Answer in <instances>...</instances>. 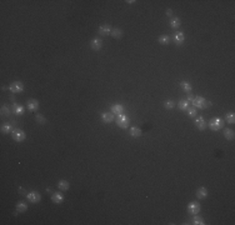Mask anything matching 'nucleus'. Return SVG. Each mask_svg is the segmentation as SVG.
<instances>
[{"instance_id":"412c9836","label":"nucleus","mask_w":235,"mask_h":225,"mask_svg":"<svg viewBox=\"0 0 235 225\" xmlns=\"http://www.w3.org/2000/svg\"><path fill=\"white\" fill-rule=\"evenodd\" d=\"M13 112L15 115H23L24 114V106L19 104H13Z\"/></svg>"},{"instance_id":"39448f33","label":"nucleus","mask_w":235,"mask_h":225,"mask_svg":"<svg viewBox=\"0 0 235 225\" xmlns=\"http://www.w3.org/2000/svg\"><path fill=\"white\" fill-rule=\"evenodd\" d=\"M9 90L14 94H20L24 91V84L21 82H13L9 85Z\"/></svg>"},{"instance_id":"2f4dec72","label":"nucleus","mask_w":235,"mask_h":225,"mask_svg":"<svg viewBox=\"0 0 235 225\" xmlns=\"http://www.w3.org/2000/svg\"><path fill=\"white\" fill-rule=\"evenodd\" d=\"M188 111V115H189L190 118H196V115H198V111H196V109L193 106V108H189L186 110Z\"/></svg>"},{"instance_id":"cd10ccee","label":"nucleus","mask_w":235,"mask_h":225,"mask_svg":"<svg viewBox=\"0 0 235 225\" xmlns=\"http://www.w3.org/2000/svg\"><path fill=\"white\" fill-rule=\"evenodd\" d=\"M234 136H235L234 130H231V129H225L224 130V138L226 140H234Z\"/></svg>"},{"instance_id":"393cba45","label":"nucleus","mask_w":235,"mask_h":225,"mask_svg":"<svg viewBox=\"0 0 235 225\" xmlns=\"http://www.w3.org/2000/svg\"><path fill=\"white\" fill-rule=\"evenodd\" d=\"M180 25H181V20H180L178 17L171 18V20H170V28H173V29H178Z\"/></svg>"},{"instance_id":"dca6fc26","label":"nucleus","mask_w":235,"mask_h":225,"mask_svg":"<svg viewBox=\"0 0 235 225\" xmlns=\"http://www.w3.org/2000/svg\"><path fill=\"white\" fill-rule=\"evenodd\" d=\"M69 188H70V184H69L68 180L61 179V180L58 181V189L60 191H66V190H69Z\"/></svg>"},{"instance_id":"9b49d317","label":"nucleus","mask_w":235,"mask_h":225,"mask_svg":"<svg viewBox=\"0 0 235 225\" xmlns=\"http://www.w3.org/2000/svg\"><path fill=\"white\" fill-rule=\"evenodd\" d=\"M26 106H28V110L31 111V112H35L38 111L39 109V101L36 99H29L26 101Z\"/></svg>"},{"instance_id":"7ed1b4c3","label":"nucleus","mask_w":235,"mask_h":225,"mask_svg":"<svg viewBox=\"0 0 235 225\" xmlns=\"http://www.w3.org/2000/svg\"><path fill=\"white\" fill-rule=\"evenodd\" d=\"M116 124L119 128H121V129H127V128L129 126L130 124V119L128 115H125V114H120L116 116Z\"/></svg>"},{"instance_id":"2eb2a0df","label":"nucleus","mask_w":235,"mask_h":225,"mask_svg":"<svg viewBox=\"0 0 235 225\" xmlns=\"http://www.w3.org/2000/svg\"><path fill=\"white\" fill-rule=\"evenodd\" d=\"M101 120H103V123H106V124L112 123L114 120V114L113 112L104 111V112H101Z\"/></svg>"},{"instance_id":"6ab92c4d","label":"nucleus","mask_w":235,"mask_h":225,"mask_svg":"<svg viewBox=\"0 0 235 225\" xmlns=\"http://www.w3.org/2000/svg\"><path fill=\"white\" fill-rule=\"evenodd\" d=\"M180 88H181L185 93H188V94H189V93L193 90L191 84H190L189 82H186V80H183V82H180Z\"/></svg>"},{"instance_id":"f8f14e48","label":"nucleus","mask_w":235,"mask_h":225,"mask_svg":"<svg viewBox=\"0 0 235 225\" xmlns=\"http://www.w3.org/2000/svg\"><path fill=\"white\" fill-rule=\"evenodd\" d=\"M208 194H209V193H208V189H207L205 186H200V188H198V190H196V198L200 199V200L208 198Z\"/></svg>"},{"instance_id":"423d86ee","label":"nucleus","mask_w":235,"mask_h":225,"mask_svg":"<svg viewBox=\"0 0 235 225\" xmlns=\"http://www.w3.org/2000/svg\"><path fill=\"white\" fill-rule=\"evenodd\" d=\"M26 199H28L30 203L36 204V203H39V201L41 200V195L39 194L38 191L33 190V191H30V193H28V194H26Z\"/></svg>"},{"instance_id":"20e7f679","label":"nucleus","mask_w":235,"mask_h":225,"mask_svg":"<svg viewBox=\"0 0 235 225\" xmlns=\"http://www.w3.org/2000/svg\"><path fill=\"white\" fill-rule=\"evenodd\" d=\"M11 136H13V139L15 140V141H18V143H21V141H24L25 140V138H26V134H25V132L24 130H21V129H14L13 130V133H11Z\"/></svg>"},{"instance_id":"a878e982","label":"nucleus","mask_w":235,"mask_h":225,"mask_svg":"<svg viewBox=\"0 0 235 225\" xmlns=\"http://www.w3.org/2000/svg\"><path fill=\"white\" fill-rule=\"evenodd\" d=\"M26 210H28V205H26L25 203H23V201H19V203L17 204V212H18V213L23 214V213H25Z\"/></svg>"},{"instance_id":"b1692460","label":"nucleus","mask_w":235,"mask_h":225,"mask_svg":"<svg viewBox=\"0 0 235 225\" xmlns=\"http://www.w3.org/2000/svg\"><path fill=\"white\" fill-rule=\"evenodd\" d=\"M110 35H112L113 38H115V39H120V38L123 36V30H121L120 28H113Z\"/></svg>"},{"instance_id":"ddd939ff","label":"nucleus","mask_w":235,"mask_h":225,"mask_svg":"<svg viewBox=\"0 0 235 225\" xmlns=\"http://www.w3.org/2000/svg\"><path fill=\"white\" fill-rule=\"evenodd\" d=\"M173 40H174V43H175L176 45H181V44L184 43V40H185L184 33H181V31H176V33H174Z\"/></svg>"},{"instance_id":"c9c22d12","label":"nucleus","mask_w":235,"mask_h":225,"mask_svg":"<svg viewBox=\"0 0 235 225\" xmlns=\"http://www.w3.org/2000/svg\"><path fill=\"white\" fill-rule=\"evenodd\" d=\"M127 3H128V4H134L135 2H134V0H127Z\"/></svg>"},{"instance_id":"7c9ffc66","label":"nucleus","mask_w":235,"mask_h":225,"mask_svg":"<svg viewBox=\"0 0 235 225\" xmlns=\"http://www.w3.org/2000/svg\"><path fill=\"white\" fill-rule=\"evenodd\" d=\"M35 120H36V123H39V124H41V125L46 123V118H45L44 115L39 114V112H38V114L35 115Z\"/></svg>"},{"instance_id":"aec40b11","label":"nucleus","mask_w":235,"mask_h":225,"mask_svg":"<svg viewBox=\"0 0 235 225\" xmlns=\"http://www.w3.org/2000/svg\"><path fill=\"white\" fill-rule=\"evenodd\" d=\"M129 134L133 136V138H139L140 135H142V129L138 126H131L130 128V130H129Z\"/></svg>"},{"instance_id":"a211bd4d","label":"nucleus","mask_w":235,"mask_h":225,"mask_svg":"<svg viewBox=\"0 0 235 225\" xmlns=\"http://www.w3.org/2000/svg\"><path fill=\"white\" fill-rule=\"evenodd\" d=\"M178 108L183 111H186L188 109L190 108V101L189 100H186V99H181L179 103H178Z\"/></svg>"},{"instance_id":"c85d7f7f","label":"nucleus","mask_w":235,"mask_h":225,"mask_svg":"<svg viewBox=\"0 0 235 225\" xmlns=\"http://www.w3.org/2000/svg\"><path fill=\"white\" fill-rule=\"evenodd\" d=\"M193 224H194V225H204V224H205V221H204V219L200 218V216H198V214H196V215H194Z\"/></svg>"},{"instance_id":"473e14b6","label":"nucleus","mask_w":235,"mask_h":225,"mask_svg":"<svg viewBox=\"0 0 235 225\" xmlns=\"http://www.w3.org/2000/svg\"><path fill=\"white\" fill-rule=\"evenodd\" d=\"M0 111H2V115H3V116H9V115H10V109H9L6 105H3V106H2V110H0Z\"/></svg>"},{"instance_id":"f257e3e1","label":"nucleus","mask_w":235,"mask_h":225,"mask_svg":"<svg viewBox=\"0 0 235 225\" xmlns=\"http://www.w3.org/2000/svg\"><path fill=\"white\" fill-rule=\"evenodd\" d=\"M190 104H193L195 109H208L211 106V101H208L203 96H194V99L191 100Z\"/></svg>"},{"instance_id":"1a4fd4ad","label":"nucleus","mask_w":235,"mask_h":225,"mask_svg":"<svg viewBox=\"0 0 235 225\" xmlns=\"http://www.w3.org/2000/svg\"><path fill=\"white\" fill-rule=\"evenodd\" d=\"M112 26L109 25V24H103V25H100L99 26V29H98V33L101 35V36H105V35H110L112 34Z\"/></svg>"},{"instance_id":"4be33fe9","label":"nucleus","mask_w":235,"mask_h":225,"mask_svg":"<svg viewBox=\"0 0 235 225\" xmlns=\"http://www.w3.org/2000/svg\"><path fill=\"white\" fill-rule=\"evenodd\" d=\"M0 130H2V133H3V134H11L14 129H13V126H11L10 124L4 123V124L2 125V128H0Z\"/></svg>"},{"instance_id":"f03ea898","label":"nucleus","mask_w":235,"mask_h":225,"mask_svg":"<svg viewBox=\"0 0 235 225\" xmlns=\"http://www.w3.org/2000/svg\"><path fill=\"white\" fill-rule=\"evenodd\" d=\"M208 125H209V128H210L213 132H218V130H220V129H223V128H224L225 121H224L222 118L215 116V118H213V119L209 120Z\"/></svg>"},{"instance_id":"4468645a","label":"nucleus","mask_w":235,"mask_h":225,"mask_svg":"<svg viewBox=\"0 0 235 225\" xmlns=\"http://www.w3.org/2000/svg\"><path fill=\"white\" fill-rule=\"evenodd\" d=\"M51 201L54 203V204H61L63 201H64V195L61 194V193H58V191H55V193H53L51 194Z\"/></svg>"},{"instance_id":"5701e85b","label":"nucleus","mask_w":235,"mask_h":225,"mask_svg":"<svg viewBox=\"0 0 235 225\" xmlns=\"http://www.w3.org/2000/svg\"><path fill=\"white\" fill-rule=\"evenodd\" d=\"M158 43L161 44V45H169L170 44V36L166 35V34H163L158 38Z\"/></svg>"},{"instance_id":"9d476101","label":"nucleus","mask_w":235,"mask_h":225,"mask_svg":"<svg viewBox=\"0 0 235 225\" xmlns=\"http://www.w3.org/2000/svg\"><path fill=\"white\" fill-rule=\"evenodd\" d=\"M90 48H91L94 51H99L101 48H103V40L99 39V38H94V39L90 41Z\"/></svg>"},{"instance_id":"bb28decb","label":"nucleus","mask_w":235,"mask_h":225,"mask_svg":"<svg viewBox=\"0 0 235 225\" xmlns=\"http://www.w3.org/2000/svg\"><path fill=\"white\" fill-rule=\"evenodd\" d=\"M225 121L229 123V124H234V123H235V114H234V111H229V112H226V115H225Z\"/></svg>"},{"instance_id":"6e6552de","label":"nucleus","mask_w":235,"mask_h":225,"mask_svg":"<svg viewBox=\"0 0 235 225\" xmlns=\"http://www.w3.org/2000/svg\"><path fill=\"white\" fill-rule=\"evenodd\" d=\"M200 212V204L198 201H191L189 205H188V213L191 215H196Z\"/></svg>"},{"instance_id":"c756f323","label":"nucleus","mask_w":235,"mask_h":225,"mask_svg":"<svg viewBox=\"0 0 235 225\" xmlns=\"http://www.w3.org/2000/svg\"><path fill=\"white\" fill-rule=\"evenodd\" d=\"M164 108H165V109H169V110L174 109V108H175V101H173V100H165V101H164Z\"/></svg>"},{"instance_id":"0eeeda50","label":"nucleus","mask_w":235,"mask_h":225,"mask_svg":"<svg viewBox=\"0 0 235 225\" xmlns=\"http://www.w3.org/2000/svg\"><path fill=\"white\" fill-rule=\"evenodd\" d=\"M194 124H195V126L198 128V130H205L207 129V126H208V123L205 121V119L203 118V116H198V118H195V120H194Z\"/></svg>"},{"instance_id":"72a5a7b5","label":"nucleus","mask_w":235,"mask_h":225,"mask_svg":"<svg viewBox=\"0 0 235 225\" xmlns=\"http://www.w3.org/2000/svg\"><path fill=\"white\" fill-rule=\"evenodd\" d=\"M166 17H173V10H171V9H166Z\"/></svg>"},{"instance_id":"f3484780","label":"nucleus","mask_w":235,"mask_h":225,"mask_svg":"<svg viewBox=\"0 0 235 225\" xmlns=\"http://www.w3.org/2000/svg\"><path fill=\"white\" fill-rule=\"evenodd\" d=\"M124 111H125V108L121 104H114L112 106V112H113V114L120 115V114H124Z\"/></svg>"},{"instance_id":"f704fd0d","label":"nucleus","mask_w":235,"mask_h":225,"mask_svg":"<svg viewBox=\"0 0 235 225\" xmlns=\"http://www.w3.org/2000/svg\"><path fill=\"white\" fill-rule=\"evenodd\" d=\"M193 99H194V96H193V95L189 93V94H188V98H186V100H189V101L191 103V100H193Z\"/></svg>"}]
</instances>
